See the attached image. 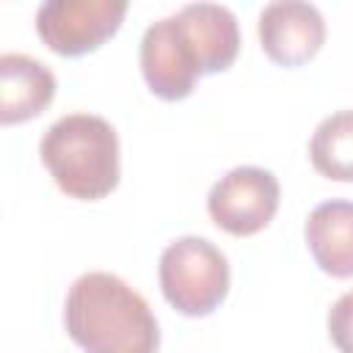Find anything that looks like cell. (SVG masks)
<instances>
[{
    "instance_id": "obj_3",
    "label": "cell",
    "mask_w": 353,
    "mask_h": 353,
    "mask_svg": "<svg viewBox=\"0 0 353 353\" xmlns=\"http://www.w3.org/2000/svg\"><path fill=\"white\" fill-rule=\"evenodd\" d=\"M157 279L163 298L185 317L212 314L232 281L226 254L199 234H185L168 243L160 254Z\"/></svg>"
},
{
    "instance_id": "obj_9",
    "label": "cell",
    "mask_w": 353,
    "mask_h": 353,
    "mask_svg": "<svg viewBox=\"0 0 353 353\" xmlns=\"http://www.w3.org/2000/svg\"><path fill=\"white\" fill-rule=\"evenodd\" d=\"M314 265L334 279H353V201H320L303 223Z\"/></svg>"
},
{
    "instance_id": "obj_1",
    "label": "cell",
    "mask_w": 353,
    "mask_h": 353,
    "mask_svg": "<svg viewBox=\"0 0 353 353\" xmlns=\"http://www.w3.org/2000/svg\"><path fill=\"white\" fill-rule=\"evenodd\" d=\"M63 325L85 353H157L160 347V325L146 298L105 270H88L72 281Z\"/></svg>"
},
{
    "instance_id": "obj_11",
    "label": "cell",
    "mask_w": 353,
    "mask_h": 353,
    "mask_svg": "<svg viewBox=\"0 0 353 353\" xmlns=\"http://www.w3.org/2000/svg\"><path fill=\"white\" fill-rule=\"evenodd\" d=\"M309 160L317 174L334 182H353V110L325 116L309 141Z\"/></svg>"
},
{
    "instance_id": "obj_12",
    "label": "cell",
    "mask_w": 353,
    "mask_h": 353,
    "mask_svg": "<svg viewBox=\"0 0 353 353\" xmlns=\"http://www.w3.org/2000/svg\"><path fill=\"white\" fill-rule=\"evenodd\" d=\"M328 336L339 353H353V290L339 295L328 309Z\"/></svg>"
},
{
    "instance_id": "obj_5",
    "label": "cell",
    "mask_w": 353,
    "mask_h": 353,
    "mask_svg": "<svg viewBox=\"0 0 353 353\" xmlns=\"http://www.w3.org/2000/svg\"><path fill=\"white\" fill-rule=\"evenodd\" d=\"M279 179L259 165H237L226 171L207 193V212L212 223L234 237L262 232L279 210Z\"/></svg>"
},
{
    "instance_id": "obj_8",
    "label": "cell",
    "mask_w": 353,
    "mask_h": 353,
    "mask_svg": "<svg viewBox=\"0 0 353 353\" xmlns=\"http://www.w3.org/2000/svg\"><path fill=\"white\" fill-rule=\"evenodd\" d=\"M55 74L47 63L25 52L0 55V124L36 119L55 99Z\"/></svg>"
},
{
    "instance_id": "obj_6",
    "label": "cell",
    "mask_w": 353,
    "mask_h": 353,
    "mask_svg": "<svg viewBox=\"0 0 353 353\" xmlns=\"http://www.w3.org/2000/svg\"><path fill=\"white\" fill-rule=\"evenodd\" d=\"M141 74L149 85V91L165 102H176L193 94L196 80L201 77V61L199 52L179 22L176 11L154 19L138 47Z\"/></svg>"
},
{
    "instance_id": "obj_4",
    "label": "cell",
    "mask_w": 353,
    "mask_h": 353,
    "mask_svg": "<svg viewBox=\"0 0 353 353\" xmlns=\"http://www.w3.org/2000/svg\"><path fill=\"white\" fill-rule=\"evenodd\" d=\"M127 14V0H47L36 8L39 39L63 58L102 47Z\"/></svg>"
},
{
    "instance_id": "obj_7",
    "label": "cell",
    "mask_w": 353,
    "mask_h": 353,
    "mask_svg": "<svg viewBox=\"0 0 353 353\" xmlns=\"http://www.w3.org/2000/svg\"><path fill=\"white\" fill-rule=\"evenodd\" d=\"M256 33L273 63L301 66L320 52L325 41V19L314 3L276 0L259 11Z\"/></svg>"
},
{
    "instance_id": "obj_2",
    "label": "cell",
    "mask_w": 353,
    "mask_h": 353,
    "mask_svg": "<svg viewBox=\"0 0 353 353\" xmlns=\"http://www.w3.org/2000/svg\"><path fill=\"white\" fill-rule=\"evenodd\" d=\"M39 154L55 185L80 201L105 199L121 176L119 135L97 113H66L39 141Z\"/></svg>"
},
{
    "instance_id": "obj_10",
    "label": "cell",
    "mask_w": 353,
    "mask_h": 353,
    "mask_svg": "<svg viewBox=\"0 0 353 353\" xmlns=\"http://www.w3.org/2000/svg\"><path fill=\"white\" fill-rule=\"evenodd\" d=\"M176 17L199 52L201 74H218L234 63L240 52V28L232 8L221 3H185Z\"/></svg>"
}]
</instances>
